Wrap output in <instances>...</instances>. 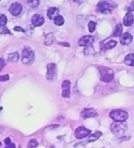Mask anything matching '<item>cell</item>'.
Returning <instances> with one entry per match:
<instances>
[{
	"mask_svg": "<svg viewBox=\"0 0 134 148\" xmlns=\"http://www.w3.org/2000/svg\"><path fill=\"white\" fill-rule=\"evenodd\" d=\"M110 130L114 134L117 136H122L126 134V132L128 131V125L125 122H114L111 126H110Z\"/></svg>",
	"mask_w": 134,
	"mask_h": 148,
	"instance_id": "1",
	"label": "cell"
},
{
	"mask_svg": "<svg viewBox=\"0 0 134 148\" xmlns=\"http://www.w3.org/2000/svg\"><path fill=\"white\" fill-rule=\"evenodd\" d=\"M109 117L114 120V122H123L128 120L129 114L127 111H125L123 110H113L110 111Z\"/></svg>",
	"mask_w": 134,
	"mask_h": 148,
	"instance_id": "2",
	"label": "cell"
},
{
	"mask_svg": "<svg viewBox=\"0 0 134 148\" xmlns=\"http://www.w3.org/2000/svg\"><path fill=\"white\" fill-rule=\"evenodd\" d=\"M98 71L100 73V79L101 81L106 83H108L112 81L114 77V72L112 69L108 67H105V66H99L98 67Z\"/></svg>",
	"mask_w": 134,
	"mask_h": 148,
	"instance_id": "3",
	"label": "cell"
},
{
	"mask_svg": "<svg viewBox=\"0 0 134 148\" xmlns=\"http://www.w3.org/2000/svg\"><path fill=\"white\" fill-rule=\"evenodd\" d=\"M35 59V54L34 52L31 48L30 47H25L22 50V56H21V61L24 64L30 65L34 62Z\"/></svg>",
	"mask_w": 134,
	"mask_h": 148,
	"instance_id": "4",
	"label": "cell"
},
{
	"mask_svg": "<svg viewBox=\"0 0 134 148\" xmlns=\"http://www.w3.org/2000/svg\"><path fill=\"white\" fill-rule=\"evenodd\" d=\"M117 5L115 3L110 2V1H101L97 4V11H99L100 13L103 14H108L111 11L115 9Z\"/></svg>",
	"mask_w": 134,
	"mask_h": 148,
	"instance_id": "5",
	"label": "cell"
},
{
	"mask_svg": "<svg viewBox=\"0 0 134 148\" xmlns=\"http://www.w3.org/2000/svg\"><path fill=\"white\" fill-rule=\"evenodd\" d=\"M90 134H91L90 130L86 129L84 126H79L78 128H76V132H74V137L77 139H83L89 136Z\"/></svg>",
	"mask_w": 134,
	"mask_h": 148,
	"instance_id": "6",
	"label": "cell"
},
{
	"mask_svg": "<svg viewBox=\"0 0 134 148\" xmlns=\"http://www.w3.org/2000/svg\"><path fill=\"white\" fill-rule=\"evenodd\" d=\"M57 76V67L55 64H49L47 65V74L46 77L49 80H54Z\"/></svg>",
	"mask_w": 134,
	"mask_h": 148,
	"instance_id": "7",
	"label": "cell"
},
{
	"mask_svg": "<svg viewBox=\"0 0 134 148\" xmlns=\"http://www.w3.org/2000/svg\"><path fill=\"white\" fill-rule=\"evenodd\" d=\"M70 87H71V83L69 80H64L62 84V98L68 99L70 98L71 95V91H70Z\"/></svg>",
	"mask_w": 134,
	"mask_h": 148,
	"instance_id": "8",
	"label": "cell"
},
{
	"mask_svg": "<svg viewBox=\"0 0 134 148\" xmlns=\"http://www.w3.org/2000/svg\"><path fill=\"white\" fill-rule=\"evenodd\" d=\"M21 11H22V6H21V4H19L18 2L12 3L9 7V12L15 17L20 15Z\"/></svg>",
	"mask_w": 134,
	"mask_h": 148,
	"instance_id": "9",
	"label": "cell"
},
{
	"mask_svg": "<svg viewBox=\"0 0 134 148\" xmlns=\"http://www.w3.org/2000/svg\"><path fill=\"white\" fill-rule=\"evenodd\" d=\"M95 41L93 36H89V35H85V36L82 37L79 41H78V44L79 46H89L91 45Z\"/></svg>",
	"mask_w": 134,
	"mask_h": 148,
	"instance_id": "10",
	"label": "cell"
},
{
	"mask_svg": "<svg viewBox=\"0 0 134 148\" xmlns=\"http://www.w3.org/2000/svg\"><path fill=\"white\" fill-rule=\"evenodd\" d=\"M81 116L83 118H93V117H96L97 116V111L95 110V109H85L84 111L81 112Z\"/></svg>",
	"mask_w": 134,
	"mask_h": 148,
	"instance_id": "11",
	"label": "cell"
},
{
	"mask_svg": "<svg viewBox=\"0 0 134 148\" xmlns=\"http://www.w3.org/2000/svg\"><path fill=\"white\" fill-rule=\"evenodd\" d=\"M43 23H44V18H43L41 15L36 14L31 18V24L34 27H40L43 25Z\"/></svg>",
	"mask_w": 134,
	"mask_h": 148,
	"instance_id": "12",
	"label": "cell"
},
{
	"mask_svg": "<svg viewBox=\"0 0 134 148\" xmlns=\"http://www.w3.org/2000/svg\"><path fill=\"white\" fill-rule=\"evenodd\" d=\"M120 41L121 44L123 45H128L132 41V36L131 34H129V32L122 33L120 36Z\"/></svg>",
	"mask_w": 134,
	"mask_h": 148,
	"instance_id": "13",
	"label": "cell"
},
{
	"mask_svg": "<svg viewBox=\"0 0 134 148\" xmlns=\"http://www.w3.org/2000/svg\"><path fill=\"white\" fill-rule=\"evenodd\" d=\"M134 22V17L133 14L131 12H128L127 14L125 15V17L123 18V24L127 27H129L133 24Z\"/></svg>",
	"mask_w": 134,
	"mask_h": 148,
	"instance_id": "14",
	"label": "cell"
},
{
	"mask_svg": "<svg viewBox=\"0 0 134 148\" xmlns=\"http://www.w3.org/2000/svg\"><path fill=\"white\" fill-rule=\"evenodd\" d=\"M47 16L50 19H54L59 16V9L57 7H50L47 11Z\"/></svg>",
	"mask_w": 134,
	"mask_h": 148,
	"instance_id": "15",
	"label": "cell"
},
{
	"mask_svg": "<svg viewBox=\"0 0 134 148\" xmlns=\"http://www.w3.org/2000/svg\"><path fill=\"white\" fill-rule=\"evenodd\" d=\"M125 64L129 66H134V53H129L125 57Z\"/></svg>",
	"mask_w": 134,
	"mask_h": 148,
	"instance_id": "16",
	"label": "cell"
},
{
	"mask_svg": "<svg viewBox=\"0 0 134 148\" xmlns=\"http://www.w3.org/2000/svg\"><path fill=\"white\" fill-rule=\"evenodd\" d=\"M19 58V54L18 53H9V56H7V60L11 63H16V62H18Z\"/></svg>",
	"mask_w": 134,
	"mask_h": 148,
	"instance_id": "17",
	"label": "cell"
},
{
	"mask_svg": "<svg viewBox=\"0 0 134 148\" xmlns=\"http://www.w3.org/2000/svg\"><path fill=\"white\" fill-rule=\"evenodd\" d=\"M54 41V36L53 33H49L45 36V40H44V44L45 45H51Z\"/></svg>",
	"mask_w": 134,
	"mask_h": 148,
	"instance_id": "18",
	"label": "cell"
},
{
	"mask_svg": "<svg viewBox=\"0 0 134 148\" xmlns=\"http://www.w3.org/2000/svg\"><path fill=\"white\" fill-rule=\"evenodd\" d=\"M101 135H102V132H96L92 135H89L88 142H95V141H97V140L99 138Z\"/></svg>",
	"mask_w": 134,
	"mask_h": 148,
	"instance_id": "19",
	"label": "cell"
},
{
	"mask_svg": "<svg viewBox=\"0 0 134 148\" xmlns=\"http://www.w3.org/2000/svg\"><path fill=\"white\" fill-rule=\"evenodd\" d=\"M53 21H54V24L55 25H57V26H62V25H64V18H62V16L59 15L58 17H56V18L53 19Z\"/></svg>",
	"mask_w": 134,
	"mask_h": 148,
	"instance_id": "20",
	"label": "cell"
},
{
	"mask_svg": "<svg viewBox=\"0 0 134 148\" xmlns=\"http://www.w3.org/2000/svg\"><path fill=\"white\" fill-rule=\"evenodd\" d=\"M121 34H122V25H121V24H118V25L116 26L115 30H114L113 35H114L115 37H119V36H120Z\"/></svg>",
	"mask_w": 134,
	"mask_h": 148,
	"instance_id": "21",
	"label": "cell"
},
{
	"mask_svg": "<svg viewBox=\"0 0 134 148\" xmlns=\"http://www.w3.org/2000/svg\"><path fill=\"white\" fill-rule=\"evenodd\" d=\"M7 18L4 14H0V28H5L7 25Z\"/></svg>",
	"mask_w": 134,
	"mask_h": 148,
	"instance_id": "22",
	"label": "cell"
},
{
	"mask_svg": "<svg viewBox=\"0 0 134 148\" xmlns=\"http://www.w3.org/2000/svg\"><path fill=\"white\" fill-rule=\"evenodd\" d=\"M117 45V41H109L108 43H106L104 45V49L108 50V49H112Z\"/></svg>",
	"mask_w": 134,
	"mask_h": 148,
	"instance_id": "23",
	"label": "cell"
},
{
	"mask_svg": "<svg viewBox=\"0 0 134 148\" xmlns=\"http://www.w3.org/2000/svg\"><path fill=\"white\" fill-rule=\"evenodd\" d=\"M38 146V141L36 139H31L30 141L28 143L27 148H36Z\"/></svg>",
	"mask_w": 134,
	"mask_h": 148,
	"instance_id": "24",
	"label": "cell"
},
{
	"mask_svg": "<svg viewBox=\"0 0 134 148\" xmlns=\"http://www.w3.org/2000/svg\"><path fill=\"white\" fill-rule=\"evenodd\" d=\"M28 5L31 7H37L40 5V0H28Z\"/></svg>",
	"mask_w": 134,
	"mask_h": 148,
	"instance_id": "25",
	"label": "cell"
},
{
	"mask_svg": "<svg viewBox=\"0 0 134 148\" xmlns=\"http://www.w3.org/2000/svg\"><path fill=\"white\" fill-rule=\"evenodd\" d=\"M88 30L90 32H94L95 30H96V23L94 21H89L88 23Z\"/></svg>",
	"mask_w": 134,
	"mask_h": 148,
	"instance_id": "26",
	"label": "cell"
},
{
	"mask_svg": "<svg viewBox=\"0 0 134 148\" xmlns=\"http://www.w3.org/2000/svg\"><path fill=\"white\" fill-rule=\"evenodd\" d=\"M7 80H9V75L0 76V81H7Z\"/></svg>",
	"mask_w": 134,
	"mask_h": 148,
	"instance_id": "27",
	"label": "cell"
},
{
	"mask_svg": "<svg viewBox=\"0 0 134 148\" xmlns=\"http://www.w3.org/2000/svg\"><path fill=\"white\" fill-rule=\"evenodd\" d=\"M128 10H129V12L134 11V1H132L131 4H129V6L128 7Z\"/></svg>",
	"mask_w": 134,
	"mask_h": 148,
	"instance_id": "28",
	"label": "cell"
},
{
	"mask_svg": "<svg viewBox=\"0 0 134 148\" xmlns=\"http://www.w3.org/2000/svg\"><path fill=\"white\" fill-rule=\"evenodd\" d=\"M14 30H16V32H25V30L22 29L21 27H18V26H16L14 28Z\"/></svg>",
	"mask_w": 134,
	"mask_h": 148,
	"instance_id": "29",
	"label": "cell"
},
{
	"mask_svg": "<svg viewBox=\"0 0 134 148\" xmlns=\"http://www.w3.org/2000/svg\"><path fill=\"white\" fill-rule=\"evenodd\" d=\"M4 66H5V62H4L3 59H1V58H0V72H1L2 70H3Z\"/></svg>",
	"mask_w": 134,
	"mask_h": 148,
	"instance_id": "30",
	"label": "cell"
},
{
	"mask_svg": "<svg viewBox=\"0 0 134 148\" xmlns=\"http://www.w3.org/2000/svg\"><path fill=\"white\" fill-rule=\"evenodd\" d=\"M6 148H16V145H15V143H10L9 145H7Z\"/></svg>",
	"mask_w": 134,
	"mask_h": 148,
	"instance_id": "31",
	"label": "cell"
},
{
	"mask_svg": "<svg viewBox=\"0 0 134 148\" xmlns=\"http://www.w3.org/2000/svg\"><path fill=\"white\" fill-rule=\"evenodd\" d=\"M10 143H11L10 138H6V139H5V143H6V145H9Z\"/></svg>",
	"mask_w": 134,
	"mask_h": 148,
	"instance_id": "32",
	"label": "cell"
},
{
	"mask_svg": "<svg viewBox=\"0 0 134 148\" xmlns=\"http://www.w3.org/2000/svg\"><path fill=\"white\" fill-rule=\"evenodd\" d=\"M60 45L65 46V47H69V46H70V44L67 43V42H60Z\"/></svg>",
	"mask_w": 134,
	"mask_h": 148,
	"instance_id": "33",
	"label": "cell"
},
{
	"mask_svg": "<svg viewBox=\"0 0 134 148\" xmlns=\"http://www.w3.org/2000/svg\"><path fill=\"white\" fill-rule=\"evenodd\" d=\"M4 33H9V34H10V32L7 29H5V30H4Z\"/></svg>",
	"mask_w": 134,
	"mask_h": 148,
	"instance_id": "34",
	"label": "cell"
},
{
	"mask_svg": "<svg viewBox=\"0 0 134 148\" xmlns=\"http://www.w3.org/2000/svg\"><path fill=\"white\" fill-rule=\"evenodd\" d=\"M73 1H74V2H79L80 0H73Z\"/></svg>",
	"mask_w": 134,
	"mask_h": 148,
	"instance_id": "35",
	"label": "cell"
},
{
	"mask_svg": "<svg viewBox=\"0 0 134 148\" xmlns=\"http://www.w3.org/2000/svg\"><path fill=\"white\" fill-rule=\"evenodd\" d=\"M0 148H1V142H0Z\"/></svg>",
	"mask_w": 134,
	"mask_h": 148,
	"instance_id": "36",
	"label": "cell"
}]
</instances>
